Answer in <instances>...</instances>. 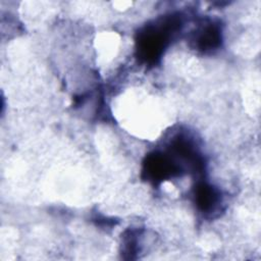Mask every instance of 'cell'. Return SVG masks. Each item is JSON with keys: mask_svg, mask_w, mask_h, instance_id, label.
Returning <instances> with one entry per match:
<instances>
[{"mask_svg": "<svg viewBox=\"0 0 261 261\" xmlns=\"http://www.w3.org/2000/svg\"><path fill=\"white\" fill-rule=\"evenodd\" d=\"M221 40V28L214 21H210L199 28L195 36L196 46L202 51L217 49L220 46Z\"/></svg>", "mask_w": 261, "mask_h": 261, "instance_id": "cell-1", "label": "cell"}, {"mask_svg": "<svg viewBox=\"0 0 261 261\" xmlns=\"http://www.w3.org/2000/svg\"><path fill=\"white\" fill-rule=\"evenodd\" d=\"M196 204L202 212L210 213L218 208L221 204V194L220 192L210 185L205 182L200 184L195 192Z\"/></svg>", "mask_w": 261, "mask_h": 261, "instance_id": "cell-2", "label": "cell"}]
</instances>
